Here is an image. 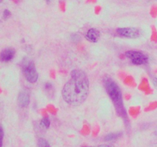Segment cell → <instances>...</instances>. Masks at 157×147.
I'll list each match as a JSON object with an SVG mask.
<instances>
[{
    "instance_id": "6da1fadb",
    "label": "cell",
    "mask_w": 157,
    "mask_h": 147,
    "mask_svg": "<svg viewBox=\"0 0 157 147\" xmlns=\"http://www.w3.org/2000/svg\"><path fill=\"white\" fill-rule=\"evenodd\" d=\"M89 93V80L85 72L75 69L61 91L64 100L71 106H79L85 101Z\"/></svg>"
},
{
    "instance_id": "7a4b0ae2",
    "label": "cell",
    "mask_w": 157,
    "mask_h": 147,
    "mask_svg": "<svg viewBox=\"0 0 157 147\" xmlns=\"http://www.w3.org/2000/svg\"><path fill=\"white\" fill-rule=\"evenodd\" d=\"M104 87L108 93L109 96L111 98L113 104L117 106L118 109L122 108L123 107V100H122V93L120 89L119 86L117 84L116 82L113 81L110 77H105L104 79Z\"/></svg>"
},
{
    "instance_id": "3957f363",
    "label": "cell",
    "mask_w": 157,
    "mask_h": 147,
    "mask_svg": "<svg viewBox=\"0 0 157 147\" xmlns=\"http://www.w3.org/2000/svg\"><path fill=\"white\" fill-rule=\"evenodd\" d=\"M21 69L26 81L29 83H35L38 81V74L33 61L25 58L21 63Z\"/></svg>"
},
{
    "instance_id": "277c9868",
    "label": "cell",
    "mask_w": 157,
    "mask_h": 147,
    "mask_svg": "<svg viewBox=\"0 0 157 147\" xmlns=\"http://www.w3.org/2000/svg\"><path fill=\"white\" fill-rule=\"evenodd\" d=\"M126 56L131 61L133 64H136V65H142V64H147L148 61L147 55L140 51H128L126 52Z\"/></svg>"
},
{
    "instance_id": "5b68a950",
    "label": "cell",
    "mask_w": 157,
    "mask_h": 147,
    "mask_svg": "<svg viewBox=\"0 0 157 147\" xmlns=\"http://www.w3.org/2000/svg\"><path fill=\"white\" fill-rule=\"evenodd\" d=\"M117 33L127 38H136L140 35V30L136 28H120L117 29Z\"/></svg>"
},
{
    "instance_id": "8992f818",
    "label": "cell",
    "mask_w": 157,
    "mask_h": 147,
    "mask_svg": "<svg viewBox=\"0 0 157 147\" xmlns=\"http://www.w3.org/2000/svg\"><path fill=\"white\" fill-rule=\"evenodd\" d=\"M15 51L13 48H6L1 52L0 59L4 62H9L15 57Z\"/></svg>"
},
{
    "instance_id": "52a82bcc",
    "label": "cell",
    "mask_w": 157,
    "mask_h": 147,
    "mask_svg": "<svg viewBox=\"0 0 157 147\" xmlns=\"http://www.w3.org/2000/svg\"><path fill=\"white\" fill-rule=\"evenodd\" d=\"M101 34L98 30L95 28H90L86 33V38L92 43H96L99 40Z\"/></svg>"
},
{
    "instance_id": "ba28073f",
    "label": "cell",
    "mask_w": 157,
    "mask_h": 147,
    "mask_svg": "<svg viewBox=\"0 0 157 147\" xmlns=\"http://www.w3.org/2000/svg\"><path fill=\"white\" fill-rule=\"evenodd\" d=\"M29 101H30V97L29 93L25 91L20 92L18 96V102L20 107H27L29 104Z\"/></svg>"
},
{
    "instance_id": "9c48e42d",
    "label": "cell",
    "mask_w": 157,
    "mask_h": 147,
    "mask_svg": "<svg viewBox=\"0 0 157 147\" xmlns=\"http://www.w3.org/2000/svg\"><path fill=\"white\" fill-rule=\"evenodd\" d=\"M121 136V133H111L105 137L106 141H115Z\"/></svg>"
},
{
    "instance_id": "30bf717a",
    "label": "cell",
    "mask_w": 157,
    "mask_h": 147,
    "mask_svg": "<svg viewBox=\"0 0 157 147\" xmlns=\"http://www.w3.org/2000/svg\"><path fill=\"white\" fill-rule=\"evenodd\" d=\"M41 127L44 129H48L50 126V120H49L48 117L45 116V117H43L41 120Z\"/></svg>"
},
{
    "instance_id": "8fae6325",
    "label": "cell",
    "mask_w": 157,
    "mask_h": 147,
    "mask_svg": "<svg viewBox=\"0 0 157 147\" xmlns=\"http://www.w3.org/2000/svg\"><path fill=\"white\" fill-rule=\"evenodd\" d=\"M38 147H50V145L45 139L41 138L38 141Z\"/></svg>"
},
{
    "instance_id": "7c38bea8",
    "label": "cell",
    "mask_w": 157,
    "mask_h": 147,
    "mask_svg": "<svg viewBox=\"0 0 157 147\" xmlns=\"http://www.w3.org/2000/svg\"><path fill=\"white\" fill-rule=\"evenodd\" d=\"M10 15H11V12H9V10H5L4 11V13H3V18H4L5 19H6V18H9Z\"/></svg>"
},
{
    "instance_id": "4fadbf2b",
    "label": "cell",
    "mask_w": 157,
    "mask_h": 147,
    "mask_svg": "<svg viewBox=\"0 0 157 147\" xmlns=\"http://www.w3.org/2000/svg\"><path fill=\"white\" fill-rule=\"evenodd\" d=\"M88 147H92V146H88ZM93 147H110L109 145H100L98 146H93Z\"/></svg>"
},
{
    "instance_id": "5bb4252c",
    "label": "cell",
    "mask_w": 157,
    "mask_h": 147,
    "mask_svg": "<svg viewBox=\"0 0 157 147\" xmlns=\"http://www.w3.org/2000/svg\"><path fill=\"white\" fill-rule=\"evenodd\" d=\"M1 1H2V0H1Z\"/></svg>"
}]
</instances>
